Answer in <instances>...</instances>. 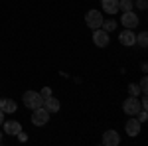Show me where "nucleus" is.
Here are the masks:
<instances>
[{
	"instance_id": "9d476101",
	"label": "nucleus",
	"mask_w": 148,
	"mask_h": 146,
	"mask_svg": "<svg viewBox=\"0 0 148 146\" xmlns=\"http://www.w3.org/2000/svg\"><path fill=\"white\" fill-rule=\"evenodd\" d=\"M2 126H4V132L10 134V136H16L20 130H22V124L18 123V121H4Z\"/></svg>"
},
{
	"instance_id": "4468645a",
	"label": "nucleus",
	"mask_w": 148,
	"mask_h": 146,
	"mask_svg": "<svg viewBox=\"0 0 148 146\" xmlns=\"http://www.w3.org/2000/svg\"><path fill=\"white\" fill-rule=\"evenodd\" d=\"M116 26H119V22L116 20H113V18H109V20H103V24H101V28L105 30V32H114L116 30Z\"/></svg>"
},
{
	"instance_id": "f3484780",
	"label": "nucleus",
	"mask_w": 148,
	"mask_h": 146,
	"mask_svg": "<svg viewBox=\"0 0 148 146\" xmlns=\"http://www.w3.org/2000/svg\"><path fill=\"white\" fill-rule=\"evenodd\" d=\"M126 89H128V95L130 97H140V87H138L136 83H128Z\"/></svg>"
},
{
	"instance_id": "f03ea898",
	"label": "nucleus",
	"mask_w": 148,
	"mask_h": 146,
	"mask_svg": "<svg viewBox=\"0 0 148 146\" xmlns=\"http://www.w3.org/2000/svg\"><path fill=\"white\" fill-rule=\"evenodd\" d=\"M49 114H51V112H47L44 107L34 109V111H32V124H34V126H46V124L49 123Z\"/></svg>"
},
{
	"instance_id": "f8f14e48",
	"label": "nucleus",
	"mask_w": 148,
	"mask_h": 146,
	"mask_svg": "<svg viewBox=\"0 0 148 146\" xmlns=\"http://www.w3.org/2000/svg\"><path fill=\"white\" fill-rule=\"evenodd\" d=\"M16 109H18V105L12 99H0V111L4 114H12V112H16Z\"/></svg>"
},
{
	"instance_id": "1a4fd4ad",
	"label": "nucleus",
	"mask_w": 148,
	"mask_h": 146,
	"mask_svg": "<svg viewBox=\"0 0 148 146\" xmlns=\"http://www.w3.org/2000/svg\"><path fill=\"white\" fill-rule=\"evenodd\" d=\"M119 42H121V45H126V47H132L134 45V42H136V34L132 32V30H123L121 32V36H119Z\"/></svg>"
},
{
	"instance_id": "ddd939ff",
	"label": "nucleus",
	"mask_w": 148,
	"mask_h": 146,
	"mask_svg": "<svg viewBox=\"0 0 148 146\" xmlns=\"http://www.w3.org/2000/svg\"><path fill=\"white\" fill-rule=\"evenodd\" d=\"M101 6L107 14H116L119 12V0H101Z\"/></svg>"
},
{
	"instance_id": "412c9836",
	"label": "nucleus",
	"mask_w": 148,
	"mask_h": 146,
	"mask_svg": "<svg viewBox=\"0 0 148 146\" xmlns=\"http://www.w3.org/2000/svg\"><path fill=\"white\" fill-rule=\"evenodd\" d=\"M16 138H18V140H20V142H28V134H26V132H24V130H20V132H18V134H16Z\"/></svg>"
},
{
	"instance_id": "aec40b11",
	"label": "nucleus",
	"mask_w": 148,
	"mask_h": 146,
	"mask_svg": "<svg viewBox=\"0 0 148 146\" xmlns=\"http://www.w3.org/2000/svg\"><path fill=\"white\" fill-rule=\"evenodd\" d=\"M134 6H136L138 10H146V8H148V0H136Z\"/></svg>"
},
{
	"instance_id": "2eb2a0df",
	"label": "nucleus",
	"mask_w": 148,
	"mask_h": 146,
	"mask_svg": "<svg viewBox=\"0 0 148 146\" xmlns=\"http://www.w3.org/2000/svg\"><path fill=\"white\" fill-rule=\"evenodd\" d=\"M134 10V0H119V12Z\"/></svg>"
},
{
	"instance_id": "7ed1b4c3",
	"label": "nucleus",
	"mask_w": 148,
	"mask_h": 146,
	"mask_svg": "<svg viewBox=\"0 0 148 146\" xmlns=\"http://www.w3.org/2000/svg\"><path fill=\"white\" fill-rule=\"evenodd\" d=\"M103 14L99 10H89L85 14V24H87V28H91V30H97V28H101L103 24Z\"/></svg>"
},
{
	"instance_id": "4be33fe9",
	"label": "nucleus",
	"mask_w": 148,
	"mask_h": 146,
	"mask_svg": "<svg viewBox=\"0 0 148 146\" xmlns=\"http://www.w3.org/2000/svg\"><path fill=\"white\" fill-rule=\"evenodd\" d=\"M140 71H142V73H146V71H148V65H146V61H142V63H140Z\"/></svg>"
},
{
	"instance_id": "f257e3e1",
	"label": "nucleus",
	"mask_w": 148,
	"mask_h": 146,
	"mask_svg": "<svg viewBox=\"0 0 148 146\" xmlns=\"http://www.w3.org/2000/svg\"><path fill=\"white\" fill-rule=\"evenodd\" d=\"M22 101H24V107L30 109V111H34V109H38V107H42V103H44L38 91H26L24 97H22Z\"/></svg>"
},
{
	"instance_id": "5701e85b",
	"label": "nucleus",
	"mask_w": 148,
	"mask_h": 146,
	"mask_svg": "<svg viewBox=\"0 0 148 146\" xmlns=\"http://www.w3.org/2000/svg\"><path fill=\"white\" fill-rule=\"evenodd\" d=\"M4 121H6V119H4V112L0 111V126H2V123H4Z\"/></svg>"
},
{
	"instance_id": "6e6552de",
	"label": "nucleus",
	"mask_w": 148,
	"mask_h": 146,
	"mask_svg": "<svg viewBox=\"0 0 148 146\" xmlns=\"http://www.w3.org/2000/svg\"><path fill=\"white\" fill-rule=\"evenodd\" d=\"M103 144L105 146H119L121 144V136L116 130H105L103 132Z\"/></svg>"
},
{
	"instance_id": "b1692460",
	"label": "nucleus",
	"mask_w": 148,
	"mask_h": 146,
	"mask_svg": "<svg viewBox=\"0 0 148 146\" xmlns=\"http://www.w3.org/2000/svg\"><path fill=\"white\" fill-rule=\"evenodd\" d=\"M2 136H4V132H2V130H0V142H2Z\"/></svg>"
},
{
	"instance_id": "a211bd4d",
	"label": "nucleus",
	"mask_w": 148,
	"mask_h": 146,
	"mask_svg": "<svg viewBox=\"0 0 148 146\" xmlns=\"http://www.w3.org/2000/svg\"><path fill=\"white\" fill-rule=\"evenodd\" d=\"M138 87H140V93H142V95H146V93H148V79H146V75H144V77L140 79Z\"/></svg>"
},
{
	"instance_id": "dca6fc26",
	"label": "nucleus",
	"mask_w": 148,
	"mask_h": 146,
	"mask_svg": "<svg viewBox=\"0 0 148 146\" xmlns=\"http://www.w3.org/2000/svg\"><path fill=\"white\" fill-rule=\"evenodd\" d=\"M134 45L146 47V45H148V32H140V34L136 36V42H134Z\"/></svg>"
},
{
	"instance_id": "9b49d317",
	"label": "nucleus",
	"mask_w": 148,
	"mask_h": 146,
	"mask_svg": "<svg viewBox=\"0 0 148 146\" xmlns=\"http://www.w3.org/2000/svg\"><path fill=\"white\" fill-rule=\"evenodd\" d=\"M42 107H44V109H46L47 112H57L59 109H61V103H59V101L56 99V97L51 95V97H47L46 101L42 103Z\"/></svg>"
},
{
	"instance_id": "6ab92c4d",
	"label": "nucleus",
	"mask_w": 148,
	"mask_h": 146,
	"mask_svg": "<svg viewBox=\"0 0 148 146\" xmlns=\"http://www.w3.org/2000/svg\"><path fill=\"white\" fill-rule=\"evenodd\" d=\"M53 93H51V87H44V89L40 91V97H42V101H46L47 97H51Z\"/></svg>"
},
{
	"instance_id": "39448f33",
	"label": "nucleus",
	"mask_w": 148,
	"mask_h": 146,
	"mask_svg": "<svg viewBox=\"0 0 148 146\" xmlns=\"http://www.w3.org/2000/svg\"><path fill=\"white\" fill-rule=\"evenodd\" d=\"M109 42H111V34L109 32H105L103 28L93 30V44L97 45V47H107Z\"/></svg>"
},
{
	"instance_id": "20e7f679",
	"label": "nucleus",
	"mask_w": 148,
	"mask_h": 146,
	"mask_svg": "<svg viewBox=\"0 0 148 146\" xmlns=\"http://www.w3.org/2000/svg\"><path fill=\"white\" fill-rule=\"evenodd\" d=\"M140 109H142V107H140V99H138V97H130V95H128V99L123 103V111H125V114H128V117H136V112L140 111Z\"/></svg>"
},
{
	"instance_id": "0eeeda50",
	"label": "nucleus",
	"mask_w": 148,
	"mask_h": 146,
	"mask_svg": "<svg viewBox=\"0 0 148 146\" xmlns=\"http://www.w3.org/2000/svg\"><path fill=\"white\" fill-rule=\"evenodd\" d=\"M125 130H126V134L132 136V138L140 134V123H138L136 117H130V119L125 123Z\"/></svg>"
},
{
	"instance_id": "423d86ee",
	"label": "nucleus",
	"mask_w": 148,
	"mask_h": 146,
	"mask_svg": "<svg viewBox=\"0 0 148 146\" xmlns=\"http://www.w3.org/2000/svg\"><path fill=\"white\" fill-rule=\"evenodd\" d=\"M121 24L125 26L126 30H132V28H136L138 24H140V20H138L136 12L130 10V12H123V16H121Z\"/></svg>"
}]
</instances>
